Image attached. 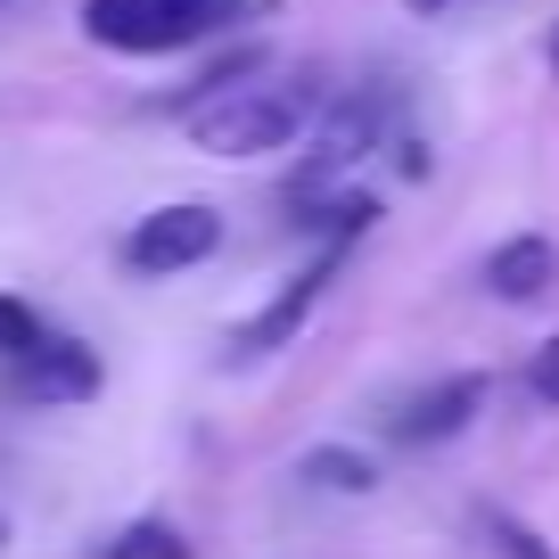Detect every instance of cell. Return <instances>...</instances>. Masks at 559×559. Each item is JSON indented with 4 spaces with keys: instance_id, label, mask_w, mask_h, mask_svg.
Listing matches in <instances>:
<instances>
[{
    "instance_id": "6da1fadb",
    "label": "cell",
    "mask_w": 559,
    "mask_h": 559,
    "mask_svg": "<svg viewBox=\"0 0 559 559\" xmlns=\"http://www.w3.org/2000/svg\"><path fill=\"white\" fill-rule=\"evenodd\" d=\"M305 91H272V83H230V91H206V99L190 107V148H206V157H272V148H288L305 123Z\"/></svg>"
},
{
    "instance_id": "7a4b0ae2",
    "label": "cell",
    "mask_w": 559,
    "mask_h": 559,
    "mask_svg": "<svg viewBox=\"0 0 559 559\" xmlns=\"http://www.w3.org/2000/svg\"><path fill=\"white\" fill-rule=\"evenodd\" d=\"M230 9H239V0H83V34L99 41V50L157 58V50H190V41H206Z\"/></svg>"
},
{
    "instance_id": "3957f363",
    "label": "cell",
    "mask_w": 559,
    "mask_h": 559,
    "mask_svg": "<svg viewBox=\"0 0 559 559\" xmlns=\"http://www.w3.org/2000/svg\"><path fill=\"white\" fill-rule=\"evenodd\" d=\"M214 247H223V214L214 206H157V214H140L132 239H123V263L148 280H174L190 272V263H206Z\"/></svg>"
},
{
    "instance_id": "277c9868",
    "label": "cell",
    "mask_w": 559,
    "mask_h": 559,
    "mask_svg": "<svg viewBox=\"0 0 559 559\" xmlns=\"http://www.w3.org/2000/svg\"><path fill=\"white\" fill-rule=\"evenodd\" d=\"M370 140H379V107H370V99H346L330 123H321L313 157H305L297 174H288V206H297V214H305V206H321V198H330L337 181H346L354 165L370 157Z\"/></svg>"
},
{
    "instance_id": "5b68a950",
    "label": "cell",
    "mask_w": 559,
    "mask_h": 559,
    "mask_svg": "<svg viewBox=\"0 0 559 559\" xmlns=\"http://www.w3.org/2000/svg\"><path fill=\"white\" fill-rule=\"evenodd\" d=\"M337 263H346V247H321V255L305 263V272L288 280V288H280V297L263 305L255 321H239V330H230V354H239V362H255V354H280V346H288V337L305 330V321H313V305L330 297Z\"/></svg>"
},
{
    "instance_id": "8992f818",
    "label": "cell",
    "mask_w": 559,
    "mask_h": 559,
    "mask_svg": "<svg viewBox=\"0 0 559 559\" xmlns=\"http://www.w3.org/2000/svg\"><path fill=\"white\" fill-rule=\"evenodd\" d=\"M477 412H486V370H453V379L419 386L386 428H395V444H444V437H461Z\"/></svg>"
},
{
    "instance_id": "52a82bcc",
    "label": "cell",
    "mask_w": 559,
    "mask_h": 559,
    "mask_svg": "<svg viewBox=\"0 0 559 559\" xmlns=\"http://www.w3.org/2000/svg\"><path fill=\"white\" fill-rule=\"evenodd\" d=\"M17 395L25 403H91L99 395V354L83 337H41L34 354H17Z\"/></svg>"
},
{
    "instance_id": "ba28073f",
    "label": "cell",
    "mask_w": 559,
    "mask_h": 559,
    "mask_svg": "<svg viewBox=\"0 0 559 559\" xmlns=\"http://www.w3.org/2000/svg\"><path fill=\"white\" fill-rule=\"evenodd\" d=\"M551 280H559V247L535 239V230H519V239H502V247L486 255V288H493L502 305H535Z\"/></svg>"
},
{
    "instance_id": "9c48e42d",
    "label": "cell",
    "mask_w": 559,
    "mask_h": 559,
    "mask_svg": "<svg viewBox=\"0 0 559 559\" xmlns=\"http://www.w3.org/2000/svg\"><path fill=\"white\" fill-rule=\"evenodd\" d=\"M297 477L321 486V493H370V486H379V461L354 453V444H313V453L297 461Z\"/></svg>"
},
{
    "instance_id": "30bf717a",
    "label": "cell",
    "mask_w": 559,
    "mask_h": 559,
    "mask_svg": "<svg viewBox=\"0 0 559 559\" xmlns=\"http://www.w3.org/2000/svg\"><path fill=\"white\" fill-rule=\"evenodd\" d=\"M297 223H313V230H321V239H330V247H354V239H362L370 223H379V198H354V190L337 198V190H330V198H321V206H305Z\"/></svg>"
},
{
    "instance_id": "8fae6325",
    "label": "cell",
    "mask_w": 559,
    "mask_h": 559,
    "mask_svg": "<svg viewBox=\"0 0 559 559\" xmlns=\"http://www.w3.org/2000/svg\"><path fill=\"white\" fill-rule=\"evenodd\" d=\"M107 559H190V543H181V526H165V519H132L116 543H107Z\"/></svg>"
},
{
    "instance_id": "7c38bea8",
    "label": "cell",
    "mask_w": 559,
    "mask_h": 559,
    "mask_svg": "<svg viewBox=\"0 0 559 559\" xmlns=\"http://www.w3.org/2000/svg\"><path fill=\"white\" fill-rule=\"evenodd\" d=\"M41 337H50V330H41V313H34V305H25V297H0V362L34 354Z\"/></svg>"
},
{
    "instance_id": "4fadbf2b",
    "label": "cell",
    "mask_w": 559,
    "mask_h": 559,
    "mask_svg": "<svg viewBox=\"0 0 559 559\" xmlns=\"http://www.w3.org/2000/svg\"><path fill=\"white\" fill-rule=\"evenodd\" d=\"M526 395L559 412V337H543V346H535V362H526Z\"/></svg>"
},
{
    "instance_id": "5bb4252c",
    "label": "cell",
    "mask_w": 559,
    "mask_h": 559,
    "mask_svg": "<svg viewBox=\"0 0 559 559\" xmlns=\"http://www.w3.org/2000/svg\"><path fill=\"white\" fill-rule=\"evenodd\" d=\"M493 551L502 559H551V543H543L535 526H519V519H493Z\"/></svg>"
},
{
    "instance_id": "9a60e30c",
    "label": "cell",
    "mask_w": 559,
    "mask_h": 559,
    "mask_svg": "<svg viewBox=\"0 0 559 559\" xmlns=\"http://www.w3.org/2000/svg\"><path fill=\"white\" fill-rule=\"evenodd\" d=\"M543 58H551V74H559V25H551V41H543Z\"/></svg>"
},
{
    "instance_id": "2e32d148",
    "label": "cell",
    "mask_w": 559,
    "mask_h": 559,
    "mask_svg": "<svg viewBox=\"0 0 559 559\" xmlns=\"http://www.w3.org/2000/svg\"><path fill=\"white\" fill-rule=\"evenodd\" d=\"M412 9H419V17H437V9H444V0H412Z\"/></svg>"
}]
</instances>
